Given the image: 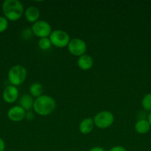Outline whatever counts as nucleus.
<instances>
[{"label": "nucleus", "mask_w": 151, "mask_h": 151, "mask_svg": "<svg viewBox=\"0 0 151 151\" xmlns=\"http://www.w3.org/2000/svg\"><path fill=\"white\" fill-rule=\"evenodd\" d=\"M56 103L54 99L48 95H41L34 100V111L40 116H48L54 111Z\"/></svg>", "instance_id": "f03ea898"}, {"label": "nucleus", "mask_w": 151, "mask_h": 151, "mask_svg": "<svg viewBox=\"0 0 151 151\" xmlns=\"http://www.w3.org/2000/svg\"><path fill=\"white\" fill-rule=\"evenodd\" d=\"M30 94L33 97L38 98L40 96L42 95L43 93V86L39 83H34L31 84L30 86Z\"/></svg>", "instance_id": "2eb2a0df"}, {"label": "nucleus", "mask_w": 151, "mask_h": 151, "mask_svg": "<svg viewBox=\"0 0 151 151\" xmlns=\"http://www.w3.org/2000/svg\"><path fill=\"white\" fill-rule=\"evenodd\" d=\"M19 106L25 109V111H29L33 109L34 103V99L30 94H24L19 99Z\"/></svg>", "instance_id": "4468645a"}, {"label": "nucleus", "mask_w": 151, "mask_h": 151, "mask_svg": "<svg viewBox=\"0 0 151 151\" xmlns=\"http://www.w3.org/2000/svg\"><path fill=\"white\" fill-rule=\"evenodd\" d=\"M26 116V111L19 106H15L10 108L7 111V117L13 122H20Z\"/></svg>", "instance_id": "1a4fd4ad"}, {"label": "nucleus", "mask_w": 151, "mask_h": 151, "mask_svg": "<svg viewBox=\"0 0 151 151\" xmlns=\"http://www.w3.org/2000/svg\"><path fill=\"white\" fill-rule=\"evenodd\" d=\"M114 122V116L109 111H102L95 115L93 122L95 126L100 129H106L113 125Z\"/></svg>", "instance_id": "20e7f679"}, {"label": "nucleus", "mask_w": 151, "mask_h": 151, "mask_svg": "<svg viewBox=\"0 0 151 151\" xmlns=\"http://www.w3.org/2000/svg\"><path fill=\"white\" fill-rule=\"evenodd\" d=\"M68 50L72 55L80 56L85 55L87 52V44L81 38H73L68 45Z\"/></svg>", "instance_id": "0eeeda50"}, {"label": "nucleus", "mask_w": 151, "mask_h": 151, "mask_svg": "<svg viewBox=\"0 0 151 151\" xmlns=\"http://www.w3.org/2000/svg\"><path fill=\"white\" fill-rule=\"evenodd\" d=\"M52 45L58 48H65L68 47L70 41V35L66 32L61 29H54L49 36Z\"/></svg>", "instance_id": "39448f33"}, {"label": "nucleus", "mask_w": 151, "mask_h": 151, "mask_svg": "<svg viewBox=\"0 0 151 151\" xmlns=\"http://www.w3.org/2000/svg\"><path fill=\"white\" fill-rule=\"evenodd\" d=\"M25 118H26L28 120H32V119L34 118L33 114L31 111L28 112V113L26 112V116H25Z\"/></svg>", "instance_id": "412c9836"}, {"label": "nucleus", "mask_w": 151, "mask_h": 151, "mask_svg": "<svg viewBox=\"0 0 151 151\" xmlns=\"http://www.w3.org/2000/svg\"><path fill=\"white\" fill-rule=\"evenodd\" d=\"M78 68L83 71H87L91 69L93 66V60L91 56L88 55H83L78 57L77 60Z\"/></svg>", "instance_id": "9b49d317"}, {"label": "nucleus", "mask_w": 151, "mask_h": 151, "mask_svg": "<svg viewBox=\"0 0 151 151\" xmlns=\"http://www.w3.org/2000/svg\"><path fill=\"white\" fill-rule=\"evenodd\" d=\"M24 15L28 22H29L30 23L34 24L37 21H38V19L40 17V11L36 7L30 6L25 10Z\"/></svg>", "instance_id": "9d476101"}, {"label": "nucleus", "mask_w": 151, "mask_h": 151, "mask_svg": "<svg viewBox=\"0 0 151 151\" xmlns=\"http://www.w3.org/2000/svg\"><path fill=\"white\" fill-rule=\"evenodd\" d=\"M89 151H106L102 147H94L90 149Z\"/></svg>", "instance_id": "5701e85b"}, {"label": "nucleus", "mask_w": 151, "mask_h": 151, "mask_svg": "<svg viewBox=\"0 0 151 151\" xmlns=\"http://www.w3.org/2000/svg\"><path fill=\"white\" fill-rule=\"evenodd\" d=\"M109 151H127V150H126L123 146L117 145V146H114V147H113L112 148L110 149Z\"/></svg>", "instance_id": "aec40b11"}, {"label": "nucleus", "mask_w": 151, "mask_h": 151, "mask_svg": "<svg viewBox=\"0 0 151 151\" xmlns=\"http://www.w3.org/2000/svg\"><path fill=\"white\" fill-rule=\"evenodd\" d=\"M94 122H93V119L90 117L85 118L82 119L79 123L78 126V130L80 133L82 134H89L93 131L94 128Z\"/></svg>", "instance_id": "f8f14e48"}, {"label": "nucleus", "mask_w": 151, "mask_h": 151, "mask_svg": "<svg viewBox=\"0 0 151 151\" xmlns=\"http://www.w3.org/2000/svg\"><path fill=\"white\" fill-rule=\"evenodd\" d=\"M31 29L33 35L39 38H49L53 31L50 24L44 20H38L33 24Z\"/></svg>", "instance_id": "423d86ee"}, {"label": "nucleus", "mask_w": 151, "mask_h": 151, "mask_svg": "<svg viewBox=\"0 0 151 151\" xmlns=\"http://www.w3.org/2000/svg\"><path fill=\"white\" fill-rule=\"evenodd\" d=\"M135 131L139 134H145L150 130L151 126L147 119H141L135 124Z\"/></svg>", "instance_id": "ddd939ff"}, {"label": "nucleus", "mask_w": 151, "mask_h": 151, "mask_svg": "<svg viewBox=\"0 0 151 151\" xmlns=\"http://www.w3.org/2000/svg\"><path fill=\"white\" fill-rule=\"evenodd\" d=\"M4 149H5V143L2 139L0 138V151H4Z\"/></svg>", "instance_id": "4be33fe9"}, {"label": "nucleus", "mask_w": 151, "mask_h": 151, "mask_svg": "<svg viewBox=\"0 0 151 151\" xmlns=\"http://www.w3.org/2000/svg\"><path fill=\"white\" fill-rule=\"evenodd\" d=\"M2 98L7 103H13L19 98V90L14 86H7L3 91Z\"/></svg>", "instance_id": "6e6552de"}, {"label": "nucleus", "mask_w": 151, "mask_h": 151, "mask_svg": "<svg viewBox=\"0 0 151 151\" xmlns=\"http://www.w3.org/2000/svg\"><path fill=\"white\" fill-rule=\"evenodd\" d=\"M142 106L147 111H151V93H148L142 100Z\"/></svg>", "instance_id": "dca6fc26"}, {"label": "nucleus", "mask_w": 151, "mask_h": 151, "mask_svg": "<svg viewBox=\"0 0 151 151\" xmlns=\"http://www.w3.org/2000/svg\"><path fill=\"white\" fill-rule=\"evenodd\" d=\"M33 31L31 28H26L22 31V36L25 40H30L33 37Z\"/></svg>", "instance_id": "6ab92c4d"}, {"label": "nucleus", "mask_w": 151, "mask_h": 151, "mask_svg": "<svg viewBox=\"0 0 151 151\" xmlns=\"http://www.w3.org/2000/svg\"><path fill=\"white\" fill-rule=\"evenodd\" d=\"M147 121L149 122L150 125V126H151V111L150 112L149 114H148V116H147Z\"/></svg>", "instance_id": "b1692460"}, {"label": "nucleus", "mask_w": 151, "mask_h": 151, "mask_svg": "<svg viewBox=\"0 0 151 151\" xmlns=\"http://www.w3.org/2000/svg\"><path fill=\"white\" fill-rule=\"evenodd\" d=\"M8 27V20L4 16H0V32H3Z\"/></svg>", "instance_id": "a211bd4d"}, {"label": "nucleus", "mask_w": 151, "mask_h": 151, "mask_svg": "<svg viewBox=\"0 0 151 151\" xmlns=\"http://www.w3.org/2000/svg\"><path fill=\"white\" fill-rule=\"evenodd\" d=\"M2 11L7 20L16 22L23 16V4L19 0H5L2 4Z\"/></svg>", "instance_id": "f257e3e1"}, {"label": "nucleus", "mask_w": 151, "mask_h": 151, "mask_svg": "<svg viewBox=\"0 0 151 151\" xmlns=\"http://www.w3.org/2000/svg\"><path fill=\"white\" fill-rule=\"evenodd\" d=\"M38 47L42 50H47L51 47L52 44L49 38H42L38 40Z\"/></svg>", "instance_id": "f3484780"}, {"label": "nucleus", "mask_w": 151, "mask_h": 151, "mask_svg": "<svg viewBox=\"0 0 151 151\" xmlns=\"http://www.w3.org/2000/svg\"><path fill=\"white\" fill-rule=\"evenodd\" d=\"M28 75L27 69L22 65H15L7 73V78L12 86H18L25 81Z\"/></svg>", "instance_id": "7ed1b4c3"}, {"label": "nucleus", "mask_w": 151, "mask_h": 151, "mask_svg": "<svg viewBox=\"0 0 151 151\" xmlns=\"http://www.w3.org/2000/svg\"><path fill=\"white\" fill-rule=\"evenodd\" d=\"M150 142H151V137H150Z\"/></svg>", "instance_id": "393cba45"}]
</instances>
